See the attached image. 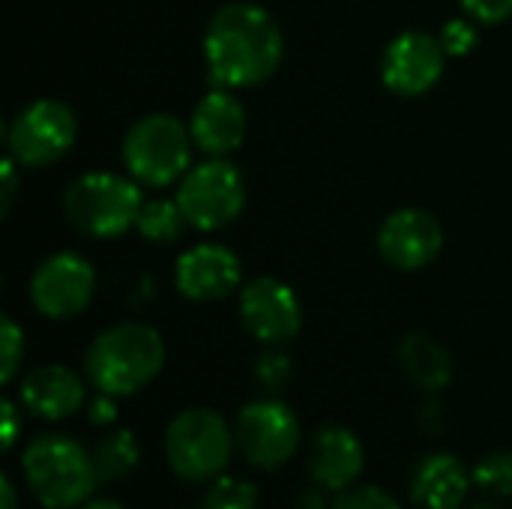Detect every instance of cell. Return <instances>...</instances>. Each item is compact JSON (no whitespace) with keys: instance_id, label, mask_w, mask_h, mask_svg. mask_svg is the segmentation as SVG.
Here are the masks:
<instances>
[{"instance_id":"5b68a950","label":"cell","mask_w":512,"mask_h":509,"mask_svg":"<svg viewBox=\"0 0 512 509\" xmlns=\"http://www.w3.org/2000/svg\"><path fill=\"white\" fill-rule=\"evenodd\" d=\"M237 438L222 414L210 408L180 411L165 432V456L171 471L189 483H207L222 477L234 456Z\"/></svg>"},{"instance_id":"cb8c5ba5","label":"cell","mask_w":512,"mask_h":509,"mask_svg":"<svg viewBox=\"0 0 512 509\" xmlns=\"http://www.w3.org/2000/svg\"><path fill=\"white\" fill-rule=\"evenodd\" d=\"M0 348H3L0 381L9 384L15 378L18 366H21V357H24V333H21V327L9 315H3V321H0Z\"/></svg>"},{"instance_id":"836d02e7","label":"cell","mask_w":512,"mask_h":509,"mask_svg":"<svg viewBox=\"0 0 512 509\" xmlns=\"http://www.w3.org/2000/svg\"><path fill=\"white\" fill-rule=\"evenodd\" d=\"M471 509H498V507H492V504H477V507H471Z\"/></svg>"},{"instance_id":"603a6c76","label":"cell","mask_w":512,"mask_h":509,"mask_svg":"<svg viewBox=\"0 0 512 509\" xmlns=\"http://www.w3.org/2000/svg\"><path fill=\"white\" fill-rule=\"evenodd\" d=\"M474 483L495 495V498H510L512 495V453H492L474 468Z\"/></svg>"},{"instance_id":"ac0fdd59","label":"cell","mask_w":512,"mask_h":509,"mask_svg":"<svg viewBox=\"0 0 512 509\" xmlns=\"http://www.w3.org/2000/svg\"><path fill=\"white\" fill-rule=\"evenodd\" d=\"M474 477L450 453L426 456L411 474V501L423 509H459Z\"/></svg>"},{"instance_id":"8992f818","label":"cell","mask_w":512,"mask_h":509,"mask_svg":"<svg viewBox=\"0 0 512 509\" xmlns=\"http://www.w3.org/2000/svg\"><path fill=\"white\" fill-rule=\"evenodd\" d=\"M192 132L174 114H147L123 138V165L132 180L162 189L189 171Z\"/></svg>"},{"instance_id":"4316f807","label":"cell","mask_w":512,"mask_h":509,"mask_svg":"<svg viewBox=\"0 0 512 509\" xmlns=\"http://www.w3.org/2000/svg\"><path fill=\"white\" fill-rule=\"evenodd\" d=\"M255 378L267 390H282L288 384V378H291V360L285 354H279V351H267L255 363Z\"/></svg>"},{"instance_id":"52a82bcc","label":"cell","mask_w":512,"mask_h":509,"mask_svg":"<svg viewBox=\"0 0 512 509\" xmlns=\"http://www.w3.org/2000/svg\"><path fill=\"white\" fill-rule=\"evenodd\" d=\"M177 204L186 222L198 231H219L231 225L246 204V183L234 162L210 156L189 168L177 186Z\"/></svg>"},{"instance_id":"44dd1931","label":"cell","mask_w":512,"mask_h":509,"mask_svg":"<svg viewBox=\"0 0 512 509\" xmlns=\"http://www.w3.org/2000/svg\"><path fill=\"white\" fill-rule=\"evenodd\" d=\"M186 225L189 222H186L177 198L174 201H168V198H150V201H144V207L138 213V222H135L138 234L144 240H150V243H171V240H177L183 234Z\"/></svg>"},{"instance_id":"4fadbf2b","label":"cell","mask_w":512,"mask_h":509,"mask_svg":"<svg viewBox=\"0 0 512 509\" xmlns=\"http://www.w3.org/2000/svg\"><path fill=\"white\" fill-rule=\"evenodd\" d=\"M441 246H444L441 222L420 207H405L390 213L378 231V252L396 270H420L432 264Z\"/></svg>"},{"instance_id":"7c38bea8","label":"cell","mask_w":512,"mask_h":509,"mask_svg":"<svg viewBox=\"0 0 512 509\" xmlns=\"http://www.w3.org/2000/svg\"><path fill=\"white\" fill-rule=\"evenodd\" d=\"M240 321L264 345L291 342L303 327V306L291 285L279 279H252L240 291Z\"/></svg>"},{"instance_id":"6da1fadb","label":"cell","mask_w":512,"mask_h":509,"mask_svg":"<svg viewBox=\"0 0 512 509\" xmlns=\"http://www.w3.org/2000/svg\"><path fill=\"white\" fill-rule=\"evenodd\" d=\"M282 57V27L258 3H225L207 24L204 60L213 87L243 90L264 84L276 75Z\"/></svg>"},{"instance_id":"7a4b0ae2","label":"cell","mask_w":512,"mask_h":509,"mask_svg":"<svg viewBox=\"0 0 512 509\" xmlns=\"http://www.w3.org/2000/svg\"><path fill=\"white\" fill-rule=\"evenodd\" d=\"M165 366V342L162 336L138 321L114 324L102 330L87 354L84 372L99 393L108 396H132L147 387Z\"/></svg>"},{"instance_id":"4dcf8cb0","label":"cell","mask_w":512,"mask_h":509,"mask_svg":"<svg viewBox=\"0 0 512 509\" xmlns=\"http://www.w3.org/2000/svg\"><path fill=\"white\" fill-rule=\"evenodd\" d=\"M15 435H18V414H15V405L3 399V450L15 447Z\"/></svg>"},{"instance_id":"ba28073f","label":"cell","mask_w":512,"mask_h":509,"mask_svg":"<svg viewBox=\"0 0 512 509\" xmlns=\"http://www.w3.org/2000/svg\"><path fill=\"white\" fill-rule=\"evenodd\" d=\"M78 138V120L69 105L57 99H36L24 105L6 132L9 156L21 168H42L63 159Z\"/></svg>"},{"instance_id":"e0dca14e","label":"cell","mask_w":512,"mask_h":509,"mask_svg":"<svg viewBox=\"0 0 512 509\" xmlns=\"http://www.w3.org/2000/svg\"><path fill=\"white\" fill-rule=\"evenodd\" d=\"M18 399H21L27 414L48 420V423H57V420L72 417L84 405L87 390H84V381L72 369L42 366V369H33L21 381Z\"/></svg>"},{"instance_id":"d6a6232c","label":"cell","mask_w":512,"mask_h":509,"mask_svg":"<svg viewBox=\"0 0 512 509\" xmlns=\"http://www.w3.org/2000/svg\"><path fill=\"white\" fill-rule=\"evenodd\" d=\"M78 509H126V507H123V504H117V501H111V498H96V501L90 498L87 504H81Z\"/></svg>"},{"instance_id":"ffe728a7","label":"cell","mask_w":512,"mask_h":509,"mask_svg":"<svg viewBox=\"0 0 512 509\" xmlns=\"http://www.w3.org/2000/svg\"><path fill=\"white\" fill-rule=\"evenodd\" d=\"M141 459V450H138V441L129 429H114L108 432L96 450H93V462H96V474H99V483H114V480H123L135 471Z\"/></svg>"},{"instance_id":"d4e9b609","label":"cell","mask_w":512,"mask_h":509,"mask_svg":"<svg viewBox=\"0 0 512 509\" xmlns=\"http://www.w3.org/2000/svg\"><path fill=\"white\" fill-rule=\"evenodd\" d=\"M333 509H402L399 501L378 486H351L339 492Z\"/></svg>"},{"instance_id":"9a60e30c","label":"cell","mask_w":512,"mask_h":509,"mask_svg":"<svg viewBox=\"0 0 512 509\" xmlns=\"http://www.w3.org/2000/svg\"><path fill=\"white\" fill-rule=\"evenodd\" d=\"M189 132H192V141L201 153L228 156L246 138V108L231 90L213 87L195 105L192 120H189Z\"/></svg>"},{"instance_id":"5bb4252c","label":"cell","mask_w":512,"mask_h":509,"mask_svg":"<svg viewBox=\"0 0 512 509\" xmlns=\"http://www.w3.org/2000/svg\"><path fill=\"white\" fill-rule=\"evenodd\" d=\"M243 267L240 258L219 246V243H201L180 255L174 270V285L186 300L210 303L234 294L240 288Z\"/></svg>"},{"instance_id":"83f0119b","label":"cell","mask_w":512,"mask_h":509,"mask_svg":"<svg viewBox=\"0 0 512 509\" xmlns=\"http://www.w3.org/2000/svg\"><path fill=\"white\" fill-rule=\"evenodd\" d=\"M462 6L477 24H501L512 15V0H462Z\"/></svg>"},{"instance_id":"1f68e13d","label":"cell","mask_w":512,"mask_h":509,"mask_svg":"<svg viewBox=\"0 0 512 509\" xmlns=\"http://www.w3.org/2000/svg\"><path fill=\"white\" fill-rule=\"evenodd\" d=\"M0 509H18V495H15V486L12 480L3 474L0 477Z\"/></svg>"},{"instance_id":"484cf974","label":"cell","mask_w":512,"mask_h":509,"mask_svg":"<svg viewBox=\"0 0 512 509\" xmlns=\"http://www.w3.org/2000/svg\"><path fill=\"white\" fill-rule=\"evenodd\" d=\"M441 45L447 54H456V57H465L474 51V45L480 42V33H477V21L474 18H453L444 24L441 30Z\"/></svg>"},{"instance_id":"d6986e66","label":"cell","mask_w":512,"mask_h":509,"mask_svg":"<svg viewBox=\"0 0 512 509\" xmlns=\"http://www.w3.org/2000/svg\"><path fill=\"white\" fill-rule=\"evenodd\" d=\"M399 363H402L405 375L423 390L435 393L453 381V360H450L447 348H441L435 339H429L423 333H411L402 339Z\"/></svg>"},{"instance_id":"f546056e","label":"cell","mask_w":512,"mask_h":509,"mask_svg":"<svg viewBox=\"0 0 512 509\" xmlns=\"http://www.w3.org/2000/svg\"><path fill=\"white\" fill-rule=\"evenodd\" d=\"M117 396H108V393H99L93 402H90V423L96 426H111L117 420Z\"/></svg>"},{"instance_id":"2e32d148","label":"cell","mask_w":512,"mask_h":509,"mask_svg":"<svg viewBox=\"0 0 512 509\" xmlns=\"http://www.w3.org/2000/svg\"><path fill=\"white\" fill-rule=\"evenodd\" d=\"M366 465L360 438L345 426H324L309 447V474L327 492H345L357 483Z\"/></svg>"},{"instance_id":"3957f363","label":"cell","mask_w":512,"mask_h":509,"mask_svg":"<svg viewBox=\"0 0 512 509\" xmlns=\"http://www.w3.org/2000/svg\"><path fill=\"white\" fill-rule=\"evenodd\" d=\"M30 495L48 509H72L90 501L99 474L93 453L66 435H42L21 456Z\"/></svg>"},{"instance_id":"f1b7e54d","label":"cell","mask_w":512,"mask_h":509,"mask_svg":"<svg viewBox=\"0 0 512 509\" xmlns=\"http://www.w3.org/2000/svg\"><path fill=\"white\" fill-rule=\"evenodd\" d=\"M15 168H21L12 156H6L3 159V171H0V177H3V192H0V210H3V216L12 210V201H15V192H18V171Z\"/></svg>"},{"instance_id":"9c48e42d","label":"cell","mask_w":512,"mask_h":509,"mask_svg":"<svg viewBox=\"0 0 512 509\" xmlns=\"http://www.w3.org/2000/svg\"><path fill=\"white\" fill-rule=\"evenodd\" d=\"M234 438L243 459L261 471H276L300 447L297 414L279 399L249 402L234 423Z\"/></svg>"},{"instance_id":"7402d4cb","label":"cell","mask_w":512,"mask_h":509,"mask_svg":"<svg viewBox=\"0 0 512 509\" xmlns=\"http://www.w3.org/2000/svg\"><path fill=\"white\" fill-rule=\"evenodd\" d=\"M201 509H258V486L240 477H216Z\"/></svg>"},{"instance_id":"277c9868","label":"cell","mask_w":512,"mask_h":509,"mask_svg":"<svg viewBox=\"0 0 512 509\" xmlns=\"http://www.w3.org/2000/svg\"><path fill=\"white\" fill-rule=\"evenodd\" d=\"M141 183L111 171H90L78 177L63 195L66 219L87 237H120L135 228L144 207Z\"/></svg>"},{"instance_id":"8fae6325","label":"cell","mask_w":512,"mask_h":509,"mask_svg":"<svg viewBox=\"0 0 512 509\" xmlns=\"http://www.w3.org/2000/svg\"><path fill=\"white\" fill-rule=\"evenodd\" d=\"M447 66V51L438 36L423 30H405L399 33L381 60V78L384 87L396 96L414 99L429 93Z\"/></svg>"},{"instance_id":"30bf717a","label":"cell","mask_w":512,"mask_h":509,"mask_svg":"<svg viewBox=\"0 0 512 509\" xmlns=\"http://www.w3.org/2000/svg\"><path fill=\"white\" fill-rule=\"evenodd\" d=\"M96 294V270L78 252L45 258L30 279V300L39 315L63 321L81 315Z\"/></svg>"}]
</instances>
